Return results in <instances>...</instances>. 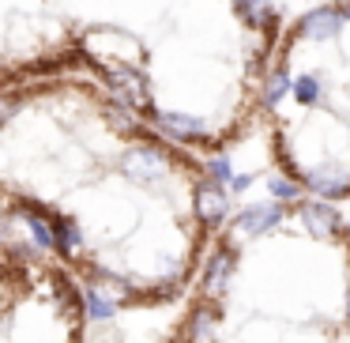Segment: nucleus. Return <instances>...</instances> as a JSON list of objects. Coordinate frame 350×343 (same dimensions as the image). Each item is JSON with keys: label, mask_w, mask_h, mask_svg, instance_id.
I'll list each match as a JSON object with an SVG mask.
<instances>
[{"label": "nucleus", "mask_w": 350, "mask_h": 343, "mask_svg": "<svg viewBox=\"0 0 350 343\" xmlns=\"http://www.w3.org/2000/svg\"><path fill=\"white\" fill-rule=\"evenodd\" d=\"M256 121L279 177L312 200H350V0H317L282 23Z\"/></svg>", "instance_id": "f257e3e1"}, {"label": "nucleus", "mask_w": 350, "mask_h": 343, "mask_svg": "<svg viewBox=\"0 0 350 343\" xmlns=\"http://www.w3.org/2000/svg\"><path fill=\"white\" fill-rule=\"evenodd\" d=\"M49 223H53V242H57V253H64V257H79L83 253V227H79L72 215H49Z\"/></svg>", "instance_id": "f03ea898"}, {"label": "nucleus", "mask_w": 350, "mask_h": 343, "mask_svg": "<svg viewBox=\"0 0 350 343\" xmlns=\"http://www.w3.org/2000/svg\"><path fill=\"white\" fill-rule=\"evenodd\" d=\"M83 309H87V317H91V320H109L117 309H121V305H117L102 287L87 283V287H83Z\"/></svg>", "instance_id": "7ed1b4c3"}, {"label": "nucleus", "mask_w": 350, "mask_h": 343, "mask_svg": "<svg viewBox=\"0 0 350 343\" xmlns=\"http://www.w3.org/2000/svg\"><path fill=\"white\" fill-rule=\"evenodd\" d=\"M16 110H19V99H12V94L0 99V125H8L12 117H16Z\"/></svg>", "instance_id": "20e7f679"}]
</instances>
